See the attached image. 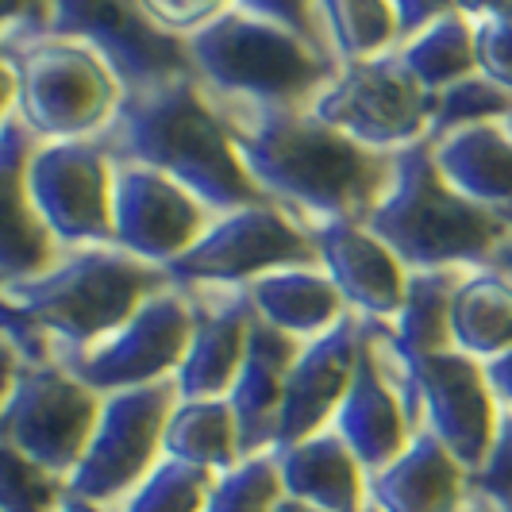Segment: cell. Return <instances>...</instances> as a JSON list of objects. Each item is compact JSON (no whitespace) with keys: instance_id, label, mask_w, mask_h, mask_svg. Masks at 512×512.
Instances as JSON below:
<instances>
[{"instance_id":"1","label":"cell","mask_w":512,"mask_h":512,"mask_svg":"<svg viewBox=\"0 0 512 512\" xmlns=\"http://www.w3.org/2000/svg\"><path fill=\"white\" fill-rule=\"evenodd\" d=\"M212 104L247 174L293 216H312V224H366L393 185V154L362 147L308 108H266L228 97H212Z\"/></svg>"},{"instance_id":"2","label":"cell","mask_w":512,"mask_h":512,"mask_svg":"<svg viewBox=\"0 0 512 512\" xmlns=\"http://www.w3.org/2000/svg\"><path fill=\"white\" fill-rule=\"evenodd\" d=\"M112 166H147L189 189L212 216L274 205L231 143L197 74L166 77L120 97L116 116L93 139Z\"/></svg>"},{"instance_id":"3","label":"cell","mask_w":512,"mask_h":512,"mask_svg":"<svg viewBox=\"0 0 512 512\" xmlns=\"http://www.w3.org/2000/svg\"><path fill=\"white\" fill-rule=\"evenodd\" d=\"M366 228L397 255L409 274L486 270L512 243V216L455 193L432 158V139L393 151V185Z\"/></svg>"},{"instance_id":"4","label":"cell","mask_w":512,"mask_h":512,"mask_svg":"<svg viewBox=\"0 0 512 512\" xmlns=\"http://www.w3.org/2000/svg\"><path fill=\"white\" fill-rule=\"evenodd\" d=\"M170 274L120 247L66 251L43 278L4 285V305L31 316L54 343V362L74 359L120 332L151 297L170 289Z\"/></svg>"},{"instance_id":"5","label":"cell","mask_w":512,"mask_h":512,"mask_svg":"<svg viewBox=\"0 0 512 512\" xmlns=\"http://www.w3.org/2000/svg\"><path fill=\"white\" fill-rule=\"evenodd\" d=\"M189 54L212 97L266 108H312L343 70L335 58L255 16L247 4H228L189 39Z\"/></svg>"},{"instance_id":"6","label":"cell","mask_w":512,"mask_h":512,"mask_svg":"<svg viewBox=\"0 0 512 512\" xmlns=\"http://www.w3.org/2000/svg\"><path fill=\"white\" fill-rule=\"evenodd\" d=\"M120 97V81L85 43L47 35L4 51V112H16L43 143L97 139Z\"/></svg>"},{"instance_id":"7","label":"cell","mask_w":512,"mask_h":512,"mask_svg":"<svg viewBox=\"0 0 512 512\" xmlns=\"http://www.w3.org/2000/svg\"><path fill=\"white\" fill-rule=\"evenodd\" d=\"M378 351H382L389 378L401 389L412 428L432 432L466 466V474H478L489 459L497 420H501L482 362L466 359L462 351H439V355H420V359H389L382 343Z\"/></svg>"},{"instance_id":"8","label":"cell","mask_w":512,"mask_h":512,"mask_svg":"<svg viewBox=\"0 0 512 512\" xmlns=\"http://www.w3.org/2000/svg\"><path fill=\"white\" fill-rule=\"evenodd\" d=\"M4 366V443L70 482L97 432L104 397L85 389L58 362L20 366L4 351Z\"/></svg>"},{"instance_id":"9","label":"cell","mask_w":512,"mask_h":512,"mask_svg":"<svg viewBox=\"0 0 512 512\" xmlns=\"http://www.w3.org/2000/svg\"><path fill=\"white\" fill-rule=\"evenodd\" d=\"M293 266H320L312 231L282 205H251L216 216L166 274L178 289H235Z\"/></svg>"},{"instance_id":"10","label":"cell","mask_w":512,"mask_h":512,"mask_svg":"<svg viewBox=\"0 0 512 512\" xmlns=\"http://www.w3.org/2000/svg\"><path fill=\"white\" fill-rule=\"evenodd\" d=\"M178 401L181 397L174 378L104 397L97 432L89 439L85 459L77 462L66 489L81 501H93L104 509L116 501L124 505L162 462V439H166V424Z\"/></svg>"},{"instance_id":"11","label":"cell","mask_w":512,"mask_h":512,"mask_svg":"<svg viewBox=\"0 0 512 512\" xmlns=\"http://www.w3.org/2000/svg\"><path fill=\"white\" fill-rule=\"evenodd\" d=\"M308 112L370 151L393 154L432 135L436 97L412 81L397 51H389L370 62L343 66Z\"/></svg>"},{"instance_id":"12","label":"cell","mask_w":512,"mask_h":512,"mask_svg":"<svg viewBox=\"0 0 512 512\" xmlns=\"http://www.w3.org/2000/svg\"><path fill=\"white\" fill-rule=\"evenodd\" d=\"M189 343H193V301L185 289L170 285L166 293H158L139 308L120 332H112L74 359H62L58 366L70 370L97 397H112L124 389L174 378L189 355Z\"/></svg>"},{"instance_id":"13","label":"cell","mask_w":512,"mask_h":512,"mask_svg":"<svg viewBox=\"0 0 512 512\" xmlns=\"http://www.w3.org/2000/svg\"><path fill=\"white\" fill-rule=\"evenodd\" d=\"M51 35L74 39L101 54L124 93L158 85L166 77L197 74L185 39L151 24L143 4L116 0H58L51 4Z\"/></svg>"},{"instance_id":"14","label":"cell","mask_w":512,"mask_h":512,"mask_svg":"<svg viewBox=\"0 0 512 512\" xmlns=\"http://www.w3.org/2000/svg\"><path fill=\"white\" fill-rule=\"evenodd\" d=\"M112 162L93 139L43 143L27 166V193L62 251L116 247Z\"/></svg>"},{"instance_id":"15","label":"cell","mask_w":512,"mask_h":512,"mask_svg":"<svg viewBox=\"0 0 512 512\" xmlns=\"http://www.w3.org/2000/svg\"><path fill=\"white\" fill-rule=\"evenodd\" d=\"M116 247L151 266L178 262L216 220L189 189L147 166H112Z\"/></svg>"},{"instance_id":"16","label":"cell","mask_w":512,"mask_h":512,"mask_svg":"<svg viewBox=\"0 0 512 512\" xmlns=\"http://www.w3.org/2000/svg\"><path fill=\"white\" fill-rule=\"evenodd\" d=\"M359 347L362 316L355 312H347L328 335L305 343L301 359L289 370V382H285L274 451H285L293 443H305V439L328 432V424L335 420V412L351 389L355 366H359Z\"/></svg>"},{"instance_id":"17","label":"cell","mask_w":512,"mask_h":512,"mask_svg":"<svg viewBox=\"0 0 512 512\" xmlns=\"http://www.w3.org/2000/svg\"><path fill=\"white\" fill-rule=\"evenodd\" d=\"M308 231L320 255V270L343 293L347 308H355L362 320L393 324L409 293V270L397 262V255L355 220H328Z\"/></svg>"},{"instance_id":"18","label":"cell","mask_w":512,"mask_h":512,"mask_svg":"<svg viewBox=\"0 0 512 512\" xmlns=\"http://www.w3.org/2000/svg\"><path fill=\"white\" fill-rule=\"evenodd\" d=\"M193 301V343L174 374L181 401H216L228 397L255 324V305L247 285L235 289H185Z\"/></svg>"},{"instance_id":"19","label":"cell","mask_w":512,"mask_h":512,"mask_svg":"<svg viewBox=\"0 0 512 512\" xmlns=\"http://www.w3.org/2000/svg\"><path fill=\"white\" fill-rule=\"evenodd\" d=\"M332 432L343 436V443L351 447V455L359 459L366 474L385 470L416 436L409 409L401 401V389L389 378L378 339H374L366 320H362L359 366H355V378H351L343 405L335 412Z\"/></svg>"},{"instance_id":"20","label":"cell","mask_w":512,"mask_h":512,"mask_svg":"<svg viewBox=\"0 0 512 512\" xmlns=\"http://www.w3.org/2000/svg\"><path fill=\"white\" fill-rule=\"evenodd\" d=\"M39 147H43V139L27 128L16 112H4V124H0V185H4L0 274H4V285L43 278L66 255L27 193V166Z\"/></svg>"},{"instance_id":"21","label":"cell","mask_w":512,"mask_h":512,"mask_svg":"<svg viewBox=\"0 0 512 512\" xmlns=\"http://www.w3.org/2000/svg\"><path fill=\"white\" fill-rule=\"evenodd\" d=\"M301 351H305L301 339L270 328L255 312L251 339H247V359H243V370H239V378L228 393L235 424H239V455L243 459L274 451L285 382H289V370L301 359Z\"/></svg>"},{"instance_id":"22","label":"cell","mask_w":512,"mask_h":512,"mask_svg":"<svg viewBox=\"0 0 512 512\" xmlns=\"http://www.w3.org/2000/svg\"><path fill=\"white\" fill-rule=\"evenodd\" d=\"M470 474L432 432L412 443L378 474H366V505L374 512H462Z\"/></svg>"},{"instance_id":"23","label":"cell","mask_w":512,"mask_h":512,"mask_svg":"<svg viewBox=\"0 0 512 512\" xmlns=\"http://www.w3.org/2000/svg\"><path fill=\"white\" fill-rule=\"evenodd\" d=\"M274 459L285 497L320 512H366V470L339 432L328 428L305 443L274 451Z\"/></svg>"},{"instance_id":"24","label":"cell","mask_w":512,"mask_h":512,"mask_svg":"<svg viewBox=\"0 0 512 512\" xmlns=\"http://www.w3.org/2000/svg\"><path fill=\"white\" fill-rule=\"evenodd\" d=\"M432 158L466 201L512 216V135L505 124H478L432 139Z\"/></svg>"},{"instance_id":"25","label":"cell","mask_w":512,"mask_h":512,"mask_svg":"<svg viewBox=\"0 0 512 512\" xmlns=\"http://www.w3.org/2000/svg\"><path fill=\"white\" fill-rule=\"evenodd\" d=\"M247 293H251L255 312L270 328L293 335L301 343L328 335L351 312L343 293L320 266H293V270L266 274L247 285Z\"/></svg>"},{"instance_id":"26","label":"cell","mask_w":512,"mask_h":512,"mask_svg":"<svg viewBox=\"0 0 512 512\" xmlns=\"http://www.w3.org/2000/svg\"><path fill=\"white\" fill-rule=\"evenodd\" d=\"M459 278L462 270L409 274V293H405V308L397 312V320L393 324L370 320L389 359H420V355L455 351V339H451V297H455Z\"/></svg>"},{"instance_id":"27","label":"cell","mask_w":512,"mask_h":512,"mask_svg":"<svg viewBox=\"0 0 512 512\" xmlns=\"http://www.w3.org/2000/svg\"><path fill=\"white\" fill-rule=\"evenodd\" d=\"M455 351L474 362H493L512 347V278L497 266L470 270L451 297Z\"/></svg>"},{"instance_id":"28","label":"cell","mask_w":512,"mask_h":512,"mask_svg":"<svg viewBox=\"0 0 512 512\" xmlns=\"http://www.w3.org/2000/svg\"><path fill=\"white\" fill-rule=\"evenodd\" d=\"M162 459L197 466V470H208L216 478L235 470L243 455H239V424H235L228 397L178 401L170 412V424H166Z\"/></svg>"},{"instance_id":"29","label":"cell","mask_w":512,"mask_h":512,"mask_svg":"<svg viewBox=\"0 0 512 512\" xmlns=\"http://www.w3.org/2000/svg\"><path fill=\"white\" fill-rule=\"evenodd\" d=\"M397 58L412 74V81L432 97H439L443 89L459 85L466 77H474L478 74V43H474L470 12L451 4L424 35L397 47Z\"/></svg>"},{"instance_id":"30","label":"cell","mask_w":512,"mask_h":512,"mask_svg":"<svg viewBox=\"0 0 512 512\" xmlns=\"http://www.w3.org/2000/svg\"><path fill=\"white\" fill-rule=\"evenodd\" d=\"M328 35V51L339 66L370 62L397 51V12L382 0H328L316 4Z\"/></svg>"},{"instance_id":"31","label":"cell","mask_w":512,"mask_h":512,"mask_svg":"<svg viewBox=\"0 0 512 512\" xmlns=\"http://www.w3.org/2000/svg\"><path fill=\"white\" fill-rule=\"evenodd\" d=\"M212 486H216V474L162 459L151 470V478L120 505V512H205Z\"/></svg>"},{"instance_id":"32","label":"cell","mask_w":512,"mask_h":512,"mask_svg":"<svg viewBox=\"0 0 512 512\" xmlns=\"http://www.w3.org/2000/svg\"><path fill=\"white\" fill-rule=\"evenodd\" d=\"M509 120L512 93L497 89L489 77L474 74L436 97V116H432V135L428 139H439V135L459 128H478V124H509Z\"/></svg>"},{"instance_id":"33","label":"cell","mask_w":512,"mask_h":512,"mask_svg":"<svg viewBox=\"0 0 512 512\" xmlns=\"http://www.w3.org/2000/svg\"><path fill=\"white\" fill-rule=\"evenodd\" d=\"M285 497L282 474L274 455L243 459L235 470L220 474L208 493L205 512H274Z\"/></svg>"},{"instance_id":"34","label":"cell","mask_w":512,"mask_h":512,"mask_svg":"<svg viewBox=\"0 0 512 512\" xmlns=\"http://www.w3.org/2000/svg\"><path fill=\"white\" fill-rule=\"evenodd\" d=\"M66 482L0 443V512H58Z\"/></svg>"},{"instance_id":"35","label":"cell","mask_w":512,"mask_h":512,"mask_svg":"<svg viewBox=\"0 0 512 512\" xmlns=\"http://www.w3.org/2000/svg\"><path fill=\"white\" fill-rule=\"evenodd\" d=\"M474 20V43H478V74L489 77L497 89L512 93V24L493 16L486 4H466Z\"/></svg>"},{"instance_id":"36","label":"cell","mask_w":512,"mask_h":512,"mask_svg":"<svg viewBox=\"0 0 512 512\" xmlns=\"http://www.w3.org/2000/svg\"><path fill=\"white\" fill-rule=\"evenodd\" d=\"M470 493L489 501L493 509L512 512V409H501L486 466L470 474Z\"/></svg>"},{"instance_id":"37","label":"cell","mask_w":512,"mask_h":512,"mask_svg":"<svg viewBox=\"0 0 512 512\" xmlns=\"http://www.w3.org/2000/svg\"><path fill=\"white\" fill-rule=\"evenodd\" d=\"M228 4H212V0H143V12L151 16L154 27H162L166 35H174V39H193L197 31H205L220 12H224Z\"/></svg>"},{"instance_id":"38","label":"cell","mask_w":512,"mask_h":512,"mask_svg":"<svg viewBox=\"0 0 512 512\" xmlns=\"http://www.w3.org/2000/svg\"><path fill=\"white\" fill-rule=\"evenodd\" d=\"M447 8L451 4H443V0H432V4L428 0H397L393 4V12H397V47H405L416 35H424Z\"/></svg>"},{"instance_id":"39","label":"cell","mask_w":512,"mask_h":512,"mask_svg":"<svg viewBox=\"0 0 512 512\" xmlns=\"http://www.w3.org/2000/svg\"><path fill=\"white\" fill-rule=\"evenodd\" d=\"M482 370H486L489 393H493L497 409H512V347L505 355H497L493 362H486Z\"/></svg>"},{"instance_id":"40","label":"cell","mask_w":512,"mask_h":512,"mask_svg":"<svg viewBox=\"0 0 512 512\" xmlns=\"http://www.w3.org/2000/svg\"><path fill=\"white\" fill-rule=\"evenodd\" d=\"M58 512H108V509H104V505H93V501H81V497H74V493L66 489V497H62Z\"/></svg>"},{"instance_id":"41","label":"cell","mask_w":512,"mask_h":512,"mask_svg":"<svg viewBox=\"0 0 512 512\" xmlns=\"http://www.w3.org/2000/svg\"><path fill=\"white\" fill-rule=\"evenodd\" d=\"M274 512H320V509H312V505H301V501H293V497H282Z\"/></svg>"},{"instance_id":"42","label":"cell","mask_w":512,"mask_h":512,"mask_svg":"<svg viewBox=\"0 0 512 512\" xmlns=\"http://www.w3.org/2000/svg\"><path fill=\"white\" fill-rule=\"evenodd\" d=\"M497 270H505V274L512 278V243L505 247V251H501V258H497Z\"/></svg>"},{"instance_id":"43","label":"cell","mask_w":512,"mask_h":512,"mask_svg":"<svg viewBox=\"0 0 512 512\" xmlns=\"http://www.w3.org/2000/svg\"><path fill=\"white\" fill-rule=\"evenodd\" d=\"M493 16H501V20H509L512 24V4H486Z\"/></svg>"},{"instance_id":"44","label":"cell","mask_w":512,"mask_h":512,"mask_svg":"<svg viewBox=\"0 0 512 512\" xmlns=\"http://www.w3.org/2000/svg\"><path fill=\"white\" fill-rule=\"evenodd\" d=\"M505 128H509V135H512V120H509V124H505Z\"/></svg>"},{"instance_id":"45","label":"cell","mask_w":512,"mask_h":512,"mask_svg":"<svg viewBox=\"0 0 512 512\" xmlns=\"http://www.w3.org/2000/svg\"><path fill=\"white\" fill-rule=\"evenodd\" d=\"M366 512H374V509H370V505H366Z\"/></svg>"}]
</instances>
